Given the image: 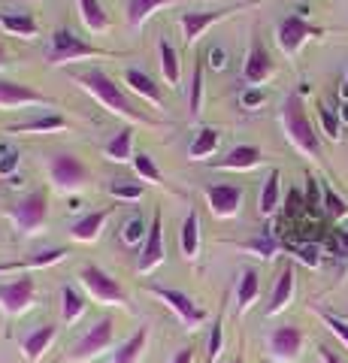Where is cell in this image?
<instances>
[{"label": "cell", "instance_id": "cell-1", "mask_svg": "<svg viewBox=\"0 0 348 363\" xmlns=\"http://www.w3.org/2000/svg\"><path fill=\"white\" fill-rule=\"evenodd\" d=\"M73 82L79 85L82 91H88L91 97H97L109 112H116V116L128 118L130 124H155L149 116H145V112H140L137 106L130 104L125 91L116 85V79H112L109 73H103L100 67H91L88 73H76V76H73Z\"/></svg>", "mask_w": 348, "mask_h": 363}, {"label": "cell", "instance_id": "cell-2", "mask_svg": "<svg viewBox=\"0 0 348 363\" xmlns=\"http://www.w3.org/2000/svg\"><path fill=\"white\" fill-rule=\"evenodd\" d=\"M282 128H285V136L291 140V145H294L297 152L309 155V157H321L318 133H315V128H312L309 112H306V106H303L300 94L285 97V104H282Z\"/></svg>", "mask_w": 348, "mask_h": 363}, {"label": "cell", "instance_id": "cell-3", "mask_svg": "<svg viewBox=\"0 0 348 363\" xmlns=\"http://www.w3.org/2000/svg\"><path fill=\"white\" fill-rule=\"evenodd\" d=\"M79 58H116V52L109 49H97V45L85 43L82 37H76L70 28H58L52 33V43H49V55L46 61L52 67H61V64H73Z\"/></svg>", "mask_w": 348, "mask_h": 363}, {"label": "cell", "instance_id": "cell-4", "mask_svg": "<svg viewBox=\"0 0 348 363\" xmlns=\"http://www.w3.org/2000/svg\"><path fill=\"white\" fill-rule=\"evenodd\" d=\"M6 218L16 224L18 233L37 236L46 230L49 224V194L46 191H33V194L21 197L16 206H6Z\"/></svg>", "mask_w": 348, "mask_h": 363}, {"label": "cell", "instance_id": "cell-5", "mask_svg": "<svg viewBox=\"0 0 348 363\" xmlns=\"http://www.w3.org/2000/svg\"><path fill=\"white\" fill-rule=\"evenodd\" d=\"M79 285L85 288V294L91 297L94 303H103V306H130L125 288L118 285V279H112L106 269H100L97 264H88L79 269Z\"/></svg>", "mask_w": 348, "mask_h": 363}, {"label": "cell", "instance_id": "cell-6", "mask_svg": "<svg viewBox=\"0 0 348 363\" xmlns=\"http://www.w3.org/2000/svg\"><path fill=\"white\" fill-rule=\"evenodd\" d=\"M46 173H49V182L61 191V194H76V191H82L85 182H88V167L70 152L52 155L46 161Z\"/></svg>", "mask_w": 348, "mask_h": 363}, {"label": "cell", "instance_id": "cell-7", "mask_svg": "<svg viewBox=\"0 0 348 363\" xmlns=\"http://www.w3.org/2000/svg\"><path fill=\"white\" fill-rule=\"evenodd\" d=\"M257 4H261V0H252V4H237V6H233V4H230V6H215V9H188V13L179 16V25H182L185 43L194 45L212 25H218V21L230 18L233 13H242V9L257 6Z\"/></svg>", "mask_w": 348, "mask_h": 363}, {"label": "cell", "instance_id": "cell-8", "mask_svg": "<svg viewBox=\"0 0 348 363\" xmlns=\"http://www.w3.org/2000/svg\"><path fill=\"white\" fill-rule=\"evenodd\" d=\"M112 342H116V321L112 318H100V321L88 330L79 342L73 345L70 351V360L73 363H88V360H97L103 357L106 351L112 348Z\"/></svg>", "mask_w": 348, "mask_h": 363}, {"label": "cell", "instance_id": "cell-9", "mask_svg": "<svg viewBox=\"0 0 348 363\" xmlns=\"http://www.w3.org/2000/svg\"><path fill=\"white\" fill-rule=\"evenodd\" d=\"M145 291H149L152 297H158V300L167 306V309H170V312L179 318V321L188 327V330H197V327L206 321V312L200 309V306L191 300L188 294L176 291V288H164V285H152V281L145 285Z\"/></svg>", "mask_w": 348, "mask_h": 363}, {"label": "cell", "instance_id": "cell-10", "mask_svg": "<svg viewBox=\"0 0 348 363\" xmlns=\"http://www.w3.org/2000/svg\"><path fill=\"white\" fill-rule=\"evenodd\" d=\"M37 303V281L30 276H18L13 281H0V312L6 318L25 315Z\"/></svg>", "mask_w": 348, "mask_h": 363}, {"label": "cell", "instance_id": "cell-11", "mask_svg": "<svg viewBox=\"0 0 348 363\" xmlns=\"http://www.w3.org/2000/svg\"><path fill=\"white\" fill-rule=\"evenodd\" d=\"M312 37H324V28L309 25L303 16H288V18L279 21V28H276V43L288 58H294V55L303 49V43H309Z\"/></svg>", "mask_w": 348, "mask_h": 363}, {"label": "cell", "instance_id": "cell-12", "mask_svg": "<svg viewBox=\"0 0 348 363\" xmlns=\"http://www.w3.org/2000/svg\"><path fill=\"white\" fill-rule=\"evenodd\" d=\"M303 345H306V333L294 324H282L276 327L266 339V348H269V357L279 360V363H294L303 354Z\"/></svg>", "mask_w": 348, "mask_h": 363}, {"label": "cell", "instance_id": "cell-13", "mask_svg": "<svg viewBox=\"0 0 348 363\" xmlns=\"http://www.w3.org/2000/svg\"><path fill=\"white\" fill-rule=\"evenodd\" d=\"M167 257V248H164V215L161 209L152 215V224H149V236H145L142 242V255H140V276H149L152 269H158Z\"/></svg>", "mask_w": 348, "mask_h": 363}, {"label": "cell", "instance_id": "cell-14", "mask_svg": "<svg viewBox=\"0 0 348 363\" xmlns=\"http://www.w3.org/2000/svg\"><path fill=\"white\" fill-rule=\"evenodd\" d=\"M273 73H276V64H273V58H269L266 45L261 40H252L249 55H245V67H242L245 88H261L266 79H273Z\"/></svg>", "mask_w": 348, "mask_h": 363}, {"label": "cell", "instance_id": "cell-15", "mask_svg": "<svg viewBox=\"0 0 348 363\" xmlns=\"http://www.w3.org/2000/svg\"><path fill=\"white\" fill-rule=\"evenodd\" d=\"M25 106H55V100L21 82L0 79V109H25Z\"/></svg>", "mask_w": 348, "mask_h": 363}, {"label": "cell", "instance_id": "cell-16", "mask_svg": "<svg viewBox=\"0 0 348 363\" xmlns=\"http://www.w3.org/2000/svg\"><path fill=\"white\" fill-rule=\"evenodd\" d=\"M203 194L209 203V212L215 215V218H237L240 215V206H242L240 185H209Z\"/></svg>", "mask_w": 348, "mask_h": 363}, {"label": "cell", "instance_id": "cell-17", "mask_svg": "<svg viewBox=\"0 0 348 363\" xmlns=\"http://www.w3.org/2000/svg\"><path fill=\"white\" fill-rule=\"evenodd\" d=\"M55 336H58V327H55V324L33 327L30 333L21 336V351H25V360L28 363H40L43 357H46V351L52 348Z\"/></svg>", "mask_w": 348, "mask_h": 363}, {"label": "cell", "instance_id": "cell-18", "mask_svg": "<svg viewBox=\"0 0 348 363\" xmlns=\"http://www.w3.org/2000/svg\"><path fill=\"white\" fill-rule=\"evenodd\" d=\"M261 161H264V152L257 145H237V149H230L224 157L212 161V167L215 169H254Z\"/></svg>", "mask_w": 348, "mask_h": 363}, {"label": "cell", "instance_id": "cell-19", "mask_svg": "<svg viewBox=\"0 0 348 363\" xmlns=\"http://www.w3.org/2000/svg\"><path fill=\"white\" fill-rule=\"evenodd\" d=\"M70 255L67 248H46V252H40V255H33V257H25V260H6V264H0V276L4 272H25V269H46V267H55V264H61V260Z\"/></svg>", "mask_w": 348, "mask_h": 363}, {"label": "cell", "instance_id": "cell-20", "mask_svg": "<svg viewBox=\"0 0 348 363\" xmlns=\"http://www.w3.org/2000/svg\"><path fill=\"white\" fill-rule=\"evenodd\" d=\"M257 297H261V276H257V269L245 267L237 281V315L242 318L257 303Z\"/></svg>", "mask_w": 348, "mask_h": 363}, {"label": "cell", "instance_id": "cell-21", "mask_svg": "<svg viewBox=\"0 0 348 363\" xmlns=\"http://www.w3.org/2000/svg\"><path fill=\"white\" fill-rule=\"evenodd\" d=\"M176 4H191V0H128V25L133 30H142V25L161 6H176Z\"/></svg>", "mask_w": 348, "mask_h": 363}, {"label": "cell", "instance_id": "cell-22", "mask_svg": "<svg viewBox=\"0 0 348 363\" xmlns=\"http://www.w3.org/2000/svg\"><path fill=\"white\" fill-rule=\"evenodd\" d=\"M294 285H297L294 269L285 267V269H282V276L276 279L273 294H269V306H266V315H269V318L279 315V312H285L288 306H291V297H294Z\"/></svg>", "mask_w": 348, "mask_h": 363}, {"label": "cell", "instance_id": "cell-23", "mask_svg": "<svg viewBox=\"0 0 348 363\" xmlns=\"http://www.w3.org/2000/svg\"><path fill=\"white\" fill-rule=\"evenodd\" d=\"M112 209H97V212H88L85 218H79L73 227H70V236L76 242H97L100 230H103V224L109 221Z\"/></svg>", "mask_w": 348, "mask_h": 363}, {"label": "cell", "instance_id": "cell-24", "mask_svg": "<svg viewBox=\"0 0 348 363\" xmlns=\"http://www.w3.org/2000/svg\"><path fill=\"white\" fill-rule=\"evenodd\" d=\"M125 82L130 85L133 94H140L142 100H149L152 106H164V94H161V88L152 82L149 76H145L142 70H137V67H130V70H125Z\"/></svg>", "mask_w": 348, "mask_h": 363}, {"label": "cell", "instance_id": "cell-25", "mask_svg": "<svg viewBox=\"0 0 348 363\" xmlns=\"http://www.w3.org/2000/svg\"><path fill=\"white\" fill-rule=\"evenodd\" d=\"M0 28L13 37L21 40H37L40 37V25L33 21L30 13H0Z\"/></svg>", "mask_w": 348, "mask_h": 363}, {"label": "cell", "instance_id": "cell-26", "mask_svg": "<svg viewBox=\"0 0 348 363\" xmlns=\"http://www.w3.org/2000/svg\"><path fill=\"white\" fill-rule=\"evenodd\" d=\"M149 327H140L137 333H133L130 339H125V342L118 345L116 357H112V363H140L142 354H145V345H149Z\"/></svg>", "mask_w": 348, "mask_h": 363}, {"label": "cell", "instance_id": "cell-27", "mask_svg": "<svg viewBox=\"0 0 348 363\" xmlns=\"http://www.w3.org/2000/svg\"><path fill=\"white\" fill-rule=\"evenodd\" d=\"M179 245H182L185 260H197L200 255V215L191 209L188 218L182 221V230H179Z\"/></svg>", "mask_w": 348, "mask_h": 363}, {"label": "cell", "instance_id": "cell-28", "mask_svg": "<svg viewBox=\"0 0 348 363\" xmlns=\"http://www.w3.org/2000/svg\"><path fill=\"white\" fill-rule=\"evenodd\" d=\"M282 173L279 169H269V176L264 182V188H261V197H257V212L264 215V218H269L276 209H279V200H282Z\"/></svg>", "mask_w": 348, "mask_h": 363}, {"label": "cell", "instance_id": "cell-29", "mask_svg": "<svg viewBox=\"0 0 348 363\" xmlns=\"http://www.w3.org/2000/svg\"><path fill=\"white\" fill-rule=\"evenodd\" d=\"M103 155H106V161H112V164H128V161H133V128H121L106 143Z\"/></svg>", "mask_w": 348, "mask_h": 363}, {"label": "cell", "instance_id": "cell-30", "mask_svg": "<svg viewBox=\"0 0 348 363\" xmlns=\"http://www.w3.org/2000/svg\"><path fill=\"white\" fill-rule=\"evenodd\" d=\"M67 128V118L52 112V116H40V118H30V121H21V124H9L6 133H52V130H64Z\"/></svg>", "mask_w": 348, "mask_h": 363}, {"label": "cell", "instance_id": "cell-31", "mask_svg": "<svg viewBox=\"0 0 348 363\" xmlns=\"http://www.w3.org/2000/svg\"><path fill=\"white\" fill-rule=\"evenodd\" d=\"M158 55H161V73H164V82L176 88L179 85V76H182V67H179V52H176V45L161 37L158 43Z\"/></svg>", "mask_w": 348, "mask_h": 363}, {"label": "cell", "instance_id": "cell-32", "mask_svg": "<svg viewBox=\"0 0 348 363\" xmlns=\"http://www.w3.org/2000/svg\"><path fill=\"white\" fill-rule=\"evenodd\" d=\"M218 143H221V133L215 128H200L197 136H194V143L188 145V157L191 161H203V157H212L218 149Z\"/></svg>", "mask_w": 348, "mask_h": 363}, {"label": "cell", "instance_id": "cell-33", "mask_svg": "<svg viewBox=\"0 0 348 363\" xmlns=\"http://www.w3.org/2000/svg\"><path fill=\"white\" fill-rule=\"evenodd\" d=\"M79 16H82V25L91 33L109 30V16H106V9L100 6V0H79Z\"/></svg>", "mask_w": 348, "mask_h": 363}, {"label": "cell", "instance_id": "cell-34", "mask_svg": "<svg viewBox=\"0 0 348 363\" xmlns=\"http://www.w3.org/2000/svg\"><path fill=\"white\" fill-rule=\"evenodd\" d=\"M82 315H85V297L76 288L64 285L61 288V318H64V324L70 327V324L79 321Z\"/></svg>", "mask_w": 348, "mask_h": 363}, {"label": "cell", "instance_id": "cell-35", "mask_svg": "<svg viewBox=\"0 0 348 363\" xmlns=\"http://www.w3.org/2000/svg\"><path fill=\"white\" fill-rule=\"evenodd\" d=\"M188 112L191 118H200L203 112V64H194V73H191V85H188Z\"/></svg>", "mask_w": 348, "mask_h": 363}, {"label": "cell", "instance_id": "cell-36", "mask_svg": "<svg viewBox=\"0 0 348 363\" xmlns=\"http://www.w3.org/2000/svg\"><path fill=\"white\" fill-rule=\"evenodd\" d=\"M145 236H149V227H145L142 215H128L125 221H121V242L125 245H140L145 242Z\"/></svg>", "mask_w": 348, "mask_h": 363}, {"label": "cell", "instance_id": "cell-37", "mask_svg": "<svg viewBox=\"0 0 348 363\" xmlns=\"http://www.w3.org/2000/svg\"><path fill=\"white\" fill-rule=\"evenodd\" d=\"M130 164H133V169H137V176H140L142 182H152V185H164V173L158 169V164H155L152 155L140 152V155H133Z\"/></svg>", "mask_w": 348, "mask_h": 363}, {"label": "cell", "instance_id": "cell-38", "mask_svg": "<svg viewBox=\"0 0 348 363\" xmlns=\"http://www.w3.org/2000/svg\"><path fill=\"white\" fill-rule=\"evenodd\" d=\"M106 194H112L116 200H125V203H137V200H142L145 188L140 185V182H125V179H118V182H109V185H106Z\"/></svg>", "mask_w": 348, "mask_h": 363}, {"label": "cell", "instance_id": "cell-39", "mask_svg": "<svg viewBox=\"0 0 348 363\" xmlns=\"http://www.w3.org/2000/svg\"><path fill=\"white\" fill-rule=\"evenodd\" d=\"M240 248H245V252H254V257L269 260V257H276L279 242L273 240V236H254V240H249V242H240Z\"/></svg>", "mask_w": 348, "mask_h": 363}, {"label": "cell", "instance_id": "cell-40", "mask_svg": "<svg viewBox=\"0 0 348 363\" xmlns=\"http://www.w3.org/2000/svg\"><path fill=\"white\" fill-rule=\"evenodd\" d=\"M224 315L218 312L215 318V324H212V333H209V342H206V360L209 363H215L221 357V348H224Z\"/></svg>", "mask_w": 348, "mask_h": 363}, {"label": "cell", "instance_id": "cell-41", "mask_svg": "<svg viewBox=\"0 0 348 363\" xmlns=\"http://www.w3.org/2000/svg\"><path fill=\"white\" fill-rule=\"evenodd\" d=\"M318 118H321V128H324V133H327L330 136V140H339V136H342V118L339 116H336V112L330 109V106H318Z\"/></svg>", "mask_w": 348, "mask_h": 363}, {"label": "cell", "instance_id": "cell-42", "mask_svg": "<svg viewBox=\"0 0 348 363\" xmlns=\"http://www.w3.org/2000/svg\"><path fill=\"white\" fill-rule=\"evenodd\" d=\"M18 161H21V152L13 149V145H4V149H0V176L13 179L18 169Z\"/></svg>", "mask_w": 348, "mask_h": 363}, {"label": "cell", "instance_id": "cell-43", "mask_svg": "<svg viewBox=\"0 0 348 363\" xmlns=\"http://www.w3.org/2000/svg\"><path fill=\"white\" fill-rule=\"evenodd\" d=\"M318 315H321V321L330 327V333L339 336V339H342V345L348 348V321H345V318L333 315V312H327V309H318Z\"/></svg>", "mask_w": 348, "mask_h": 363}, {"label": "cell", "instance_id": "cell-44", "mask_svg": "<svg viewBox=\"0 0 348 363\" xmlns=\"http://www.w3.org/2000/svg\"><path fill=\"white\" fill-rule=\"evenodd\" d=\"M324 212H327L330 218H336V221H339V218H345V215H348L345 200H342L339 194H333L330 188H324Z\"/></svg>", "mask_w": 348, "mask_h": 363}, {"label": "cell", "instance_id": "cell-45", "mask_svg": "<svg viewBox=\"0 0 348 363\" xmlns=\"http://www.w3.org/2000/svg\"><path fill=\"white\" fill-rule=\"evenodd\" d=\"M261 104H266V91L264 88H242V94H240V106L242 109H257Z\"/></svg>", "mask_w": 348, "mask_h": 363}, {"label": "cell", "instance_id": "cell-46", "mask_svg": "<svg viewBox=\"0 0 348 363\" xmlns=\"http://www.w3.org/2000/svg\"><path fill=\"white\" fill-rule=\"evenodd\" d=\"M206 64H209L215 73H218V70H224V67H228V52H224L218 43H212L209 49H206Z\"/></svg>", "mask_w": 348, "mask_h": 363}, {"label": "cell", "instance_id": "cell-47", "mask_svg": "<svg viewBox=\"0 0 348 363\" xmlns=\"http://www.w3.org/2000/svg\"><path fill=\"white\" fill-rule=\"evenodd\" d=\"M294 255L303 260L306 267L315 269L321 264V252H318V245H294Z\"/></svg>", "mask_w": 348, "mask_h": 363}, {"label": "cell", "instance_id": "cell-48", "mask_svg": "<svg viewBox=\"0 0 348 363\" xmlns=\"http://www.w3.org/2000/svg\"><path fill=\"white\" fill-rule=\"evenodd\" d=\"M309 185H306V209L309 212H318V206H321V200H318V179H306Z\"/></svg>", "mask_w": 348, "mask_h": 363}, {"label": "cell", "instance_id": "cell-49", "mask_svg": "<svg viewBox=\"0 0 348 363\" xmlns=\"http://www.w3.org/2000/svg\"><path fill=\"white\" fill-rule=\"evenodd\" d=\"M170 363H194V348H182V351H176V357Z\"/></svg>", "mask_w": 348, "mask_h": 363}, {"label": "cell", "instance_id": "cell-50", "mask_svg": "<svg viewBox=\"0 0 348 363\" xmlns=\"http://www.w3.org/2000/svg\"><path fill=\"white\" fill-rule=\"evenodd\" d=\"M318 354H321V360H324V363H342V360H339V354H336V351H330L327 345H321V348H318Z\"/></svg>", "mask_w": 348, "mask_h": 363}, {"label": "cell", "instance_id": "cell-51", "mask_svg": "<svg viewBox=\"0 0 348 363\" xmlns=\"http://www.w3.org/2000/svg\"><path fill=\"white\" fill-rule=\"evenodd\" d=\"M339 255L348 257V233H339Z\"/></svg>", "mask_w": 348, "mask_h": 363}, {"label": "cell", "instance_id": "cell-52", "mask_svg": "<svg viewBox=\"0 0 348 363\" xmlns=\"http://www.w3.org/2000/svg\"><path fill=\"white\" fill-rule=\"evenodd\" d=\"M4 67H6V49L0 45V70H4Z\"/></svg>", "mask_w": 348, "mask_h": 363}, {"label": "cell", "instance_id": "cell-53", "mask_svg": "<svg viewBox=\"0 0 348 363\" xmlns=\"http://www.w3.org/2000/svg\"><path fill=\"white\" fill-rule=\"evenodd\" d=\"M339 118H342V121H345V124H348V100H345V106H342V109H339Z\"/></svg>", "mask_w": 348, "mask_h": 363}, {"label": "cell", "instance_id": "cell-54", "mask_svg": "<svg viewBox=\"0 0 348 363\" xmlns=\"http://www.w3.org/2000/svg\"><path fill=\"white\" fill-rule=\"evenodd\" d=\"M339 318H345V321H348V312H345V315H339Z\"/></svg>", "mask_w": 348, "mask_h": 363}, {"label": "cell", "instance_id": "cell-55", "mask_svg": "<svg viewBox=\"0 0 348 363\" xmlns=\"http://www.w3.org/2000/svg\"><path fill=\"white\" fill-rule=\"evenodd\" d=\"M233 363H242V357H237V360H233Z\"/></svg>", "mask_w": 348, "mask_h": 363}]
</instances>
